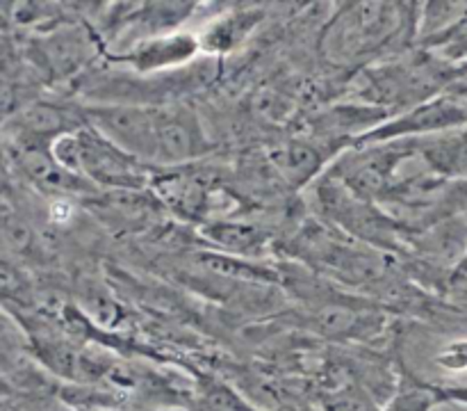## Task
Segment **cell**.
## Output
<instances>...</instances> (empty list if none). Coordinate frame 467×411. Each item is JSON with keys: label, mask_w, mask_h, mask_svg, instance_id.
Masks as SVG:
<instances>
[{"label": "cell", "mask_w": 467, "mask_h": 411, "mask_svg": "<svg viewBox=\"0 0 467 411\" xmlns=\"http://www.w3.org/2000/svg\"><path fill=\"white\" fill-rule=\"evenodd\" d=\"M467 126V94H438L415 108L404 110L400 117L388 119L381 126L354 140L356 146L390 144V142H413L415 137L447 135L451 131H463Z\"/></svg>", "instance_id": "obj_2"}, {"label": "cell", "mask_w": 467, "mask_h": 411, "mask_svg": "<svg viewBox=\"0 0 467 411\" xmlns=\"http://www.w3.org/2000/svg\"><path fill=\"white\" fill-rule=\"evenodd\" d=\"M263 18L265 12L258 7L233 9V12H226L223 16H217L199 35L201 50L214 55L231 53L237 46H242V41L258 27Z\"/></svg>", "instance_id": "obj_5"}, {"label": "cell", "mask_w": 467, "mask_h": 411, "mask_svg": "<svg viewBox=\"0 0 467 411\" xmlns=\"http://www.w3.org/2000/svg\"><path fill=\"white\" fill-rule=\"evenodd\" d=\"M438 397H445V400L461 402V405L467 406V386H450L438 391Z\"/></svg>", "instance_id": "obj_11"}, {"label": "cell", "mask_w": 467, "mask_h": 411, "mask_svg": "<svg viewBox=\"0 0 467 411\" xmlns=\"http://www.w3.org/2000/svg\"><path fill=\"white\" fill-rule=\"evenodd\" d=\"M438 400V391L429 393L424 388H409L400 395L392 397L383 411H429Z\"/></svg>", "instance_id": "obj_9"}, {"label": "cell", "mask_w": 467, "mask_h": 411, "mask_svg": "<svg viewBox=\"0 0 467 411\" xmlns=\"http://www.w3.org/2000/svg\"><path fill=\"white\" fill-rule=\"evenodd\" d=\"M201 50V41L190 32H169V35L149 37L137 44L121 48L109 55V62L130 67V71L140 76H158V73H173L196 58Z\"/></svg>", "instance_id": "obj_3"}, {"label": "cell", "mask_w": 467, "mask_h": 411, "mask_svg": "<svg viewBox=\"0 0 467 411\" xmlns=\"http://www.w3.org/2000/svg\"><path fill=\"white\" fill-rule=\"evenodd\" d=\"M210 237H214V242L226 249H235V251H249V249H258L260 247V236L258 231L246 227H237V224H214L213 228H208Z\"/></svg>", "instance_id": "obj_6"}, {"label": "cell", "mask_w": 467, "mask_h": 411, "mask_svg": "<svg viewBox=\"0 0 467 411\" xmlns=\"http://www.w3.org/2000/svg\"><path fill=\"white\" fill-rule=\"evenodd\" d=\"M404 9L390 3L345 5L324 32V53L342 64L369 58L395 39L404 26Z\"/></svg>", "instance_id": "obj_1"}, {"label": "cell", "mask_w": 467, "mask_h": 411, "mask_svg": "<svg viewBox=\"0 0 467 411\" xmlns=\"http://www.w3.org/2000/svg\"><path fill=\"white\" fill-rule=\"evenodd\" d=\"M254 108L260 119H267V121L278 123L292 114V100L285 99V96L276 90H263L258 96H255Z\"/></svg>", "instance_id": "obj_8"}, {"label": "cell", "mask_w": 467, "mask_h": 411, "mask_svg": "<svg viewBox=\"0 0 467 411\" xmlns=\"http://www.w3.org/2000/svg\"><path fill=\"white\" fill-rule=\"evenodd\" d=\"M454 281H467V249L463 258H461L459 265L454 268Z\"/></svg>", "instance_id": "obj_12"}, {"label": "cell", "mask_w": 467, "mask_h": 411, "mask_svg": "<svg viewBox=\"0 0 467 411\" xmlns=\"http://www.w3.org/2000/svg\"><path fill=\"white\" fill-rule=\"evenodd\" d=\"M3 242L7 249L12 251H27L35 242V233L27 227V222L23 217H18L12 210H5L3 215Z\"/></svg>", "instance_id": "obj_7"}, {"label": "cell", "mask_w": 467, "mask_h": 411, "mask_svg": "<svg viewBox=\"0 0 467 411\" xmlns=\"http://www.w3.org/2000/svg\"><path fill=\"white\" fill-rule=\"evenodd\" d=\"M436 364L447 373H467V338L451 341L445 347H441Z\"/></svg>", "instance_id": "obj_10"}, {"label": "cell", "mask_w": 467, "mask_h": 411, "mask_svg": "<svg viewBox=\"0 0 467 411\" xmlns=\"http://www.w3.org/2000/svg\"><path fill=\"white\" fill-rule=\"evenodd\" d=\"M463 91H465V94H467V90H463Z\"/></svg>", "instance_id": "obj_13"}, {"label": "cell", "mask_w": 467, "mask_h": 411, "mask_svg": "<svg viewBox=\"0 0 467 411\" xmlns=\"http://www.w3.org/2000/svg\"><path fill=\"white\" fill-rule=\"evenodd\" d=\"M274 172L290 187H304L322 172L327 153L310 140H287L269 153Z\"/></svg>", "instance_id": "obj_4"}]
</instances>
